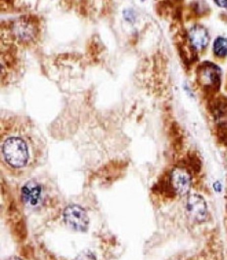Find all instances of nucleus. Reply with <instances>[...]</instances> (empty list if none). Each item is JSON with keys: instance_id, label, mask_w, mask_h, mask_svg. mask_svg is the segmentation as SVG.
Listing matches in <instances>:
<instances>
[{"instance_id": "obj_11", "label": "nucleus", "mask_w": 227, "mask_h": 260, "mask_svg": "<svg viewBox=\"0 0 227 260\" xmlns=\"http://www.w3.org/2000/svg\"><path fill=\"white\" fill-rule=\"evenodd\" d=\"M214 3L220 7V8H224L227 9V0H214Z\"/></svg>"}, {"instance_id": "obj_4", "label": "nucleus", "mask_w": 227, "mask_h": 260, "mask_svg": "<svg viewBox=\"0 0 227 260\" xmlns=\"http://www.w3.org/2000/svg\"><path fill=\"white\" fill-rule=\"evenodd\" d=\"M185 210L187 216L195 223H202L208 217V207L203 197L197 194L190 195L186 201Z\"/></svg>"}, {"instance_id": "obj_6", "label": "nucleus", "mask_w": 227, "mask_h": 260, "mask_svg": "<svg viewBox=\"0 0 227 260\" xmlns=\"http://www.w3.org/2000/svg\"><path fill=\"white\" fill-rule=\"evenodd\" d=\"M188 39L191 46L196 51H203L209 45L210 35L205 26L195 25L190 28L188 32Z\"/></svg>"}, {"instance_id": "obj_10", "label": "nucleus", "mask_w": 227, "mask_h": 260, "mask_svg": "<svg viewBox=\"0 0 227 260\" xmlns=\"http://www.w3.org/2000/svg\"><path fill=\"white\" fill-rule=\"evenodd\" d=\"M75 260H96V257L91 251L83 250L75 258Z\"/></svg>"}, {"instance_id": "obj_3", "label": "nucleus", "mask_w": 227, "mask_h": 260, "mask_svg": "<svg viewBox=\"0 0 227 260\" xmlns=\"http://www.w3.org/2000/svg\"><path fill=\"white\" fill-rule=\"evenodd\" d=\"M64 221L68 226L79 232H85L89 225V217L85 209L78 205H71L63 212Z\"/></svg>"}, {"instance_id": "obj_9", "label": "nucleus", "mask_w": 227, "mask_h": 260, "mask_svg": "<svg viewBox=\"0 0 227 260\" xmlns=\"http://www.w3.org/2000/svg\"><path fill=\"white\" fill-rule=\"evenodd\" d=\"M15 31L17 35V38L23 40H28L33 36V27L28 24H18L15 27Z\"/></svg>"}, {"instance_id": "obj_5", "label": "nucleus", "mask_w": 227, "mask_h": 260, "mask_svg": "<svg viewBox=\"0 0 227 260\" xmlns=\"http://www.w3.org/2000/svg\"><path fill=\"white\" fill-rule=\"evenodd\" d=\"M171 186L177 195L184 196L187 194L191 188V175L187 169L183 168H176L172 171L171 177Z\"/></svg>"}, {"instance_id": "obj_12", "label": "nucleus", "mask_w": 227, "mask_h": 260, "mask_svg": "<svg viewBox=\"0 0 227 260\" xmlns=\"http://www.w3.org/2000/svg\"><path fill=\"white\" fill-rule=\"evenodd\" d=\"M8 260H22L21 258H19V257H17V256H13V257H10Z\"/></svg>"}, {"instance_id": "obj_7", "label": "nucleus", "mask_w": 227, "mask_h": 260, "mask_svg": "<svg viewBox=\"0 0 227 260\" xmlns=\"http://www.w3.org/2000/svg\"><path fill=\"white\" fill-rule=\"evenodd\" d=\"M201 80L205 85L214 86L219 83L220 70L214 64H206L201 71Z\"/></svg>"}, {"instance_id": "obj_1", "label": "nucleus", "mask_w": 227, "mask_h": 260, "mask_svg": "<svg viewBox=\"0 0 227 260\" xmlns=\"http://www.w3.org/2000/svg\"><path fill=\"white\" fill-rule=\"evenodd\" d=\"M40 151L37 142L27 132L13 130L2 137L1 157L13 174H26L40 161Z\"/></svg>"}, {"instance_id": "obj_2", "label": "nucleus", "mask_w": 227, "mask_h": 260, "mask_svg": "<svg viewBox=\"0 0 227 260\" xmlns=\"http://www.w3.org/2000/svg\"><path fill=\"white\" fill-rule=\"evenodd\" d=\"M47 194V190L37 179L28 180L22 188L23 201L27 208L31 209L44 206V203L48 200Z\"/></svg>"}, {"instance_id": "obj_8", "label": "nucleus", "mask_w": 227, "mask_h": 260, "mask_svg": "<svg viewBox=\"0 0 227 260\" xmlns=\"http://www.w3.org/2000/svg\"><path fill=\"white\" fill-rule=\"evenodd\" d=\"M213 50L215 57L222 59L227 56V38L217 37L214 39Z\"/></svg>"}]
</instances>
